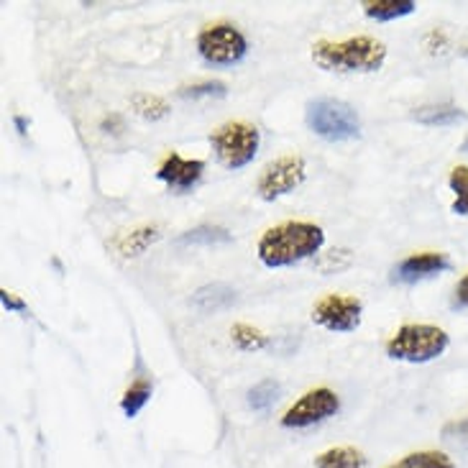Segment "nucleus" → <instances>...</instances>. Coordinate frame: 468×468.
<instances>
[{
  "label": "nucleus",
  "instance_id": "obj_8",
  "mask_svg": "<svg viewBox=\"0 0 468 468\" xmlns=\"http://www.w3.org/2000/svg\"><path fill=\"white\" fill-rule=\"evenodd\" d=\"M341 410V397L328 389V387H317L304 392L294 405L282 415V428H290V431H304V428H313L323 420L333 418L335 412Z\"/></svg>",
  "mask_w": 468,
  "mask_h": 468
},
{
  "label": "nucleus",
  "instance_id": "obj_3",
  "mask_svg": "<svg viewBox=\"0 0 468 468\" xmlns=\"http://www.w3.org/2000/svg\"><path fill=\"white\" fill-rule=\"evenodd\" d=\"M451 335L438 325L431 323H405L387 341L384 351L392 361H405V364H428L435 361L448 351Z\"/></svg>",
  "mask_w": 468,
  "mask_h": 468
},
{
  "label": "nucleus",
  "instance_id": "obj_12",
  "mask_svg": "<svg viewBox=\"0 0 468 468\" xmlns=\"http://www.w3.org/2000/svg\"><path fill=\"white\" fill-rule=\"evenodd\" d=\"M233 303H236V290L229 287V284H223V282L205 284V287H200L192 294V304L200 313H218V310H226Z\"/></svg>",
  "mask_w": 468,
  "mask_h": 468
},
{
  "label": "nucleus",
  "instance_id": "obj_21",
  "mask_svg": "<svg viewBox=\"0 0 468 468\" xmlns=\"http://www.w3.org/2000/svg\"><path fill=\"white\" fill-rule=\"evenodd\" d=\"M216 243H230L229 230L220 226H197L177 239V246H216Z\"/></svg>",
  "mask_w": 468,
  "mask_h": 468
},
{
  "label": "nucleus",
  "instance_id": "obj_15",
  "mask_svg": "<svg viewBox=\"0 0 468 468\" xmlns=\"http://www.w3.org/2000/svg\"><path fill=\"white\" fill-rule=\"evenodd\" d=\"M418 3L415 0H368L364 3V13L371 21H397L415 13Z\"/></svg>",
  "mask_w": 468,
  "mask_h": 468
},
{
  "label": "nucleus",
  "instance_id": "obj_16",
  "mask_svg": "<svg viewBox=\"0 0 468 468\" xmlns=\"http://www.w3.org/2000/svg\"><path fill=\"white\" fill-rule=\"evenodd\" d=\"M315 468H367V456L358 448L338 445V448L323 451L315 458Z\"/></svg>",
  "mask_w": 468,
  "mask_h": 468
},
{
  "label": "nucleus",
  "instance_id": "obj_10",
  "mask_svg": "<svg viewBox=\"0 0 468 468\" xmlns=\"http://www.w3.org/2000/svg\"><path fill=\"white\" fill-rule=\"evenodd\" d=\"M205 166L207 165H205L203 159H185L177 152H172L156 169V179L165 182L172 192L185 195V192H190L203 179Z\"/></svg>",
  "mask_w": 468,
  "mask_h": 468
},
{
  "label": "nucleus",
  "instance_id": "obj_4",
  "mask_svg": "<svg viewBox=\"0 0 468 468\" xmlns=\"http://www.w3.org/2000/svg\"><path fill=\"white\" fill-rule=\"evenodd\" d=\"M307 128L325 141H351L361 136L358 113L338 98H315L304 108Z\"/></svg>",
  "mask_w": 468,
  "mask_h": 468
},
{
  "label": "nucleus",
  "instance_id": "obj_22",
  "mask_svg": "<svg viewBox=\"0 0 468 468\" xmlns=\"http://www.w3.org/2000/svg\"><path fill=\"white\" fill-rule=\"evenodd\" d=\"M230 341H233V346H236L239 351L253 354V351H261V348H266L269 338H266L264 333H261L259 328L249 325V323H236V325L230 328Z\"/></svg>",
  "mask_w": 468,
  "mask_h": 468
},
{
  "label": "nucleus",
  "instance_id": "obj_9",
  "mask_svg": "<svg viewBox=\"0 0 468 468\" xmlns=\"http://www.w3.org/2000/svg\"><path fill=\"white\" fill-rule=\"evenodd\" d=\"M364 303L351 294H325L313 307V323L330 333H354L361 325Z\"/></svg>",
  "mask_w": 468,
  "mask_h": 468
},
{
  "label": "nucleus",
  "instance_id": "obj_5",
  "mask_svg": "<svg viewBox=\"0 0 468 468\" xmlns=\"http://www.w3.org/2000/svg\"><path fill=\"white\" fill-rule=\"evenodd\" d=\"M259 146H261V133L246 121H229L210 133V149L216 159L233 172L251 165L259 154Z\"/></svg>",
  "mask_w": 468,
  "mask_h": 468
},
{
  "label": "nucleus",
  "instance_id": "obj_30",
  "mask_svg": "<svg viewBox=\"0 0 468 468\" xmlns=\"http://www.w3.org/2000/svg\"><path fill=\"white\" fill-rule=\"evenodd\" d=\"M461 149H463V152H468V139L463 141V146H461Z\"/></svg>",
  "mask_w": 468,
  "mask_h": 468
},
{
  "label": "nucleus",
  "instance_id": "obj_6",
  "mask_svg": "<svg viewBox=\"0 0 468 468\" xmlns=\"http://www.w3.org/2000/svg\"><path fill=\"white\" fill-rule=\"evenodd\" d=\"M195 47H197V54L203 57V62L213 64V67H233L246 59L249 38L236 24L218 21V24L205 26L197 34Z\"/></svg>",
  "mask_w": 468,
  "mask_h": 468
},
{
  "label": "nucleus",
  "instance_id": "obj_26",
  "mask_svg": "<svg viewBox=\"0 0 468 468\" xmlns=\"http://www.w3.org/2000/svg\"><path fill=\"white\" fill-rule=\"evenodd\" d=\"M0 303H3V307H5L8 313H26V310H28V304H26L18 294H13V292L8 290L0 292Z\"/></svg>",
  "mask_w": 468,
  "mask_h": 468
},
{
  "label": "nucleus",
  "instance_id": "obj_19",
  "mask_svg": "<svg viewBox=\"0 0 468 468\" xmlns=\"http://www.w3.org/2000/svg\"><path fill=\"white\" fill-rule=\"evenodd\" d=\"M131 108H133V113L141 115L144 121H162L169 115V102L165 98H159V95H152V92H136L133 98H131Z\"/></svg>",
  "mask_w": 468,
  "mask_h": 468
},
{
  "label": "nucleus",
  "instance_id": "obj_24",
  "mask_svg": "<svg viewBox=\"0 0 468 468\" xmlns=\"http://www.w3.org/2000/svg\"><path fill=\"white\" fill-rule=\"evenodd\" d=\"M179 98H187V101H197V98H226L229 95V85L220 82V80H205V82H195V85H185L179 88Z\"/></svg>",
  "mask_w": 468,
  "mask_h": 468
},
{
  "label": "nucleus",
  "instance_id": "obj_2",
  "mask_svg": "<svg viewBox=\"0 0 468 468\" xmlns=\"http://www.w3.org/2000/svg\"><path fill=\"white\" fill-rule=\"evenodd\" d=\"M313 62L325 72H379L387 62V44L374 37L320 38L313 44Z\"/></svg>",
  "mask_w": 468,
  "mask_h": 468
},
{
  "label": "nucleus",
  "instance_id": "obj_27",
  "mask_svg": "<svg viewBox=\"0 0 468 468\" xmlns=\"http://www.w3.org/2000/svg\"><path fill=\"white\" fill-rule=\"evenodd\" d=\"M453 307L456 310H468V274L458 279L456 290H453Z\"/></svg>",
  "mask_w": 468,
  "mask_h": 468
},
{
  "label": "nucleus",
  "instance_id": "obj_17",
  "mask_svg": "<svg viewBox=\"0 0 468 468\" xmlns=\"http://www.w3.org/2000/svg\"><path fill=\"white\" fill-rule=\"evenodd\" d=\"M152 394L154 387L146 377H139L136 381H131V387H128L126 392H123V397H121V410H123V415H126L128 420L136 418L141 410L152 402Z\"/></svg>",
  "mask_w": 468,
  "mask_h": 468
},
{
  "label": "nucleus",
  "instance_id": "obj_29",
  "mask_svg": "<svg viewBox=\"0 0 468 468\" xmlns=\"http://www.w3.org/2000/svg\"><path fill=\"white\" fill-rule=\"evenodd\" d=\"M16 126H18V133H26V121H24V118H16Z\"/></svg>",
  "mask_w": 468,
  "mask_h": 468
},
{
  "label": "nucleus",
  "instance_id": "obj_14",
  "mask_svg": "<svg viewBox=\"0 0 468 468\" xmlns=\"http://www.w3.org/2000/svg\"><path fill=\"white\" fill-rule=\"evenodd\" d=\"M159 239H162V230H159V226H141V229L126 233L123 239L115 240V249H118L121 256L133 259V256H141V253L146 251L149 246H154Z\"/></svg>",
  "mask_w": 468,
  "mask_h": 468
},
{
  "label": "nucleus",
  "instance_id": "obj_20",
  "mask_svg": "<svg viewBox=\"0 0 468 468\" xmlns=\"http://www.w3.org/2000/svg\"><path fill=\"white\" fill-rule=\"evenodd\" d=\"M448 187L453 192L451 210L461 218H468V165H458L448 175Z\"/></svg>",
  "mask_w": 468,
  "mask_h": 468
},
{
  "label": "nucleus",
  "instance_id": "obj_11",
  "mask_svg": "<svg viewBox=\"0 0 468 468\" xmlns=\"http://www.w3.org/2000/svg\"><path fill=\"white\" fill-rule=\"evenodd\" d=\"M445 269H451V259L443 251H422L412 253L402 259L399 264L394 266V279L397 282H420V279H431L435 274H441Z\"/></svg>",
  "mask_w": 468,
  "mask_h": 468
},
{
  "label": "nucleus",
  "instance_id": "obj_1",
  "mask_svg": "<svg viewBox=\"0 0 468 468\" xmlns=\"http://www.w3.org/2000/svg\"><path fill=\"white\" fill-rule=\"evenodd\" d=\"M325 246V230L310 220H284L261 233L256 256L266 269H284L313 259Z\"/></svg>",
  "mask_w": 468,
  "mask_h": 468
},
{
  "label": "nucleus",
  "instance_id": "obj_18",
  "mask_svg": "<svg viewBox=\"0 0 468 468\" xmlns=\"http://www.w3.org/2000/svg\"><path fill=\"white\" fill-rule=\"evenodd\" d=\"M387 468H456V463L443 451H418V453H407Z\"/></svg>",
  "mask_w": 468,
  "mask_h": 468
},
{
  "label": "nucleus",
  "instance_id": "obj_23",
  "mask_svg": "<svg viewBox=\"0 0 468 468\" xmlns=\"http://www.w3.org/2000/svg\"><path fill=\"white\" fill-rule=\"evenodd\" d=\"M279 394V384L274 379H261L259 384H253L249 389V407L256 412H266L269 407L274 405Z\"/></svg>",
  "mask_w": 468,
  "mask_h": 468
},
{
  "label": "nucleus",
  "instance_id": "obj_7",
  "mask_svg": "<svg viewBox=\"0 0 468 468\" xmlns=\"http://www.w3.org/2000/svg\"><path fill=\"white\" fill-rule=\"evenodd\" d=\"M307 179V162L300 154H287L269 162L256 182V195L264 203H274L279 197L294 192Z\"/></svg>",
  "mask_w": 468,
  "mask_h": 468
},
{
  "label": "nucleus",
  "instance_id": "obj_28",
  "mask_svg": "<svg viewBox=\"0 0 468 468\" xmlns=\"http://www.w3.org/2000/svg\"><path fill=\"white\" fill-rule=\"evenodd\" d=\"M101 128L105 133H113L111 128H118V133H121V131H123V118H121V115H108L101 123Z\"/></svg>",
  "mask_w": 468,
  "mask_h": 468
},
{
  "label": "nucleus",
  "instance_id": "obj_25",
  "mask_svg": "<svg viewBox=\"0 0 468 468\" xmlns=\"http://www.w3.org/2000/svg\"><path fill=\"white\" fill-rule=\"evenodd\" d=\"M443 438L451 443L468 448V418H461L456 422H448L443 428Z\"/></svg>",
  "mask_w": 468,
  "mask_h": 468
},
{
  "label": "nucleus",
  "instance_id": "obj_13",
  "mask_svg": "<svg viewBox=\"0 0 468 468\" xmlns=\"http://www.w3.org/2000/svg\"><path fill=\"white\" fill-rule=\"evenodd\" d=\"M466 118V113L453 105V102H435V105H422L415 111V121L422 126H456Z\"/></svg>",
  "mask_w": 468,
  "mask_h": 468
}]
</instances>
